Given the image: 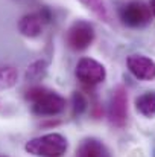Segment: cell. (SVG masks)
I'll list each match as a JSON object with an SVG mask.
<instances>
[{
  "mask_svg": "<svg viewBox=\"0 0 155 157\" xmlns=\"http://www.w3.org/2000/svg\"><path fill=\"white\" fill-rule=\"evenodd\" d=\"M68 142L59 133L44 134L26 142L24 150L26 153L37 157H61L67 153Z\"/></svg>",
  "mask_w": 155,
  "mask_h": 157,
  "instance_id": "1",
  "label": "cell"
},
{
  "mask_svg": "<svg viewBox=\"0 0 155 157\" xmlns=\"http://www.w3.org/2000/svg\"><path fill=\"white\" fill-rule=\"evenodd\" d=\"M151 17L152 12L149 9V5L138 0L129 2L120 9V20L129 28H142L151 21Z\"/></svg>",
  "mask_w": 155,
  "mask_h": 157,
  "instance_id": "2",
  "label": "cell"
},
{
  "mask_svg": "<svg viewBox=\"0 0 155 157\" xmlns=\"http://www.w3.org/2000/svg\"><path fill=\"white\" fill-rule=\"evenodd\" d=\"M75 75L82 84L96 86V84L105 81L106 70H105L103 64H101L99 61L85 56V58H81L78 61L76 69H75Z\"/></svg>",
  "mask_w": 155,
  "mask_h": 157,
  "instance_id": "3",
  "label": "cell"
},
{
  "mask_svg": "<svg viewBox=\"0 0 155 157\" xmlns=\"http://www.w3.org/2000/svg\"><path fill=\"white\" fill-rule=\"evenodd\" d=\"M94 40V29L88 21L78 20L67 31V44L73 51H85Z\"/></svg>",
  "mask_w": 155,
  "mask_h": 157,
  "instance_id": "4",
  "label": "cell"
},
{
  "mask_svg": "<svg viewBox=\"0 0 155 157\" xmlns=\"http://www.w3.org/2000/svg\"><path fill=\"white\" fill-rule=\"evenodd\" d=\"M108 119L113 127L122 128L126 124L128 119V93L125 87L119 86L111 96L109 102V111H108Z\"/></svg>",
  "mask_w": 155,
  "mask_h": 157,
  "instance_id": "5",
  "label": "cell"
},
{
  "mask_svg": "<svg viewBox=\"0 0 155 157\" xmlns=\"http://www.w3.org/2000/svg\"><path fill=\"white\" fill-rule=\"evenodd\" d=\"M65 108V99L56 92L47 90L32 105V111L38 116H55Z\"/></svg>",
  "mask_w": 155,
  "mask_h": 157,
  "instance_id": "6",
  "label": "cell"
},
{
  "mask_svg": "<svg viewBox=\"0 0 155 157\" xmlns=\"http://www.w3.org/2000/svg\"><path fill=\"white\" fill-rule=\"evenodd\" d=\"M129 72L142 81L155 79V63L145 55H129L126 59Z\"/></svg>",
  "mask_w": 155,
  "mask_h": 157,
  "instance_id": "7",
  "label": "cell"
},
{
  "mask_svg": "<svg viewBox=\"0 0 155 157\" xmlns=\"http://www.w3.org/2000/svg\"><path fill=\"white\" fill-rule=\"evenodd\" d=\"M44 23L46 21L43 20L40 12H31V14H26L20 18L18 31L21 32V35H24L28 38H37L41 35Z\"/></svg>",
  "mask_w": 155,
  "mask_h": 157,
  "instance_id": "8",
  "label": "cell"
},
{
  "mask_svg": "<svg viewBox=\"0 0 155 157\" xmlns=\"http://www.w3.org/2000/svg\"><path fill=\"white\" fill-rule=\"evenodd\" d=\"M76 157H109L108 156V151L105 148L101 140L98 139H84L78 150H76Z\"/></svg>",
  "mask_w": 155,
  "mask_h": 157,
  "instance_id": "9",
  "label": "cell"
},
{
  "mask_svg": "<svg viewBox=\"0 0 155 157\" xmlns=\"http://www.w3.org/2000/svg\"><path fill=\"white\" fill-rule=\"evenodd\" d=\"M135 108L145 117H155V92H146L135 99Z\"/></svg>",
  "mask_w": 155,
  "mask_h": 157,
  "instance_id": "10",
  "label": "cell"
},
{
  "mask_svg": "<svg viewBox=\"0 0 155 157\" xmlns=\"http://www.w3.org/2000/svg\"><path fill=\"white\" fill-rule=\"evenodd\" d=\"M18 81V72L12 66H0V89H11Z\"/></svg>",
  "mask_w": 155,
  "mask_h": 157,
  "instance_id": "11",
  "label": "cell"
},
{
  "mask_svg": "<svg viewBox=\"0 0 155 157\" xmlns=\"http://www.w3.org/2000/svg\"><path fill=\"white\" fill-rule=\"evenodd\" d=\"M87 9H90L96 17H99L103 21H109V12L103 0H79Z\"/></svg>",
  "mask_w": 155,
  "mask_h": 157,
  "instance_id": "12",
  "label": "cell"
},
{
  "mask_svg": "<svg viewBox=\"0 0 155 157\" xmlns=\"http://www.w3.org/2000/svg\"><path fill=\"white\" fill-rule=\"evenodd\" d=\"M46 72H47V64L46 61L40 59V61H35L32 63L28 70H26V79L28 81H40L46 76Z\"/></svg>",
  "mask_w": 155,
  "mask_h": 157,
  "instance_id": "13",
  "label": "cell"
},
{
  "mask_svg": "<svg viewBox=\"0 0 155 157\" xmlns=\"http://www.w3.org/2000/svg\"><path fill=\"white\" fill-rule=\"evenodd\" d=\"M72 104H73V114L79 116L87 110V99L84 98V95L81 92H75L72 96Z\"/></svg>",
  "mask_w": 155,
  "mask_h": 157,
  "instance_id": "14",
  "label": "cell"
},
{
  "mask_svg": "<svg viewBox=\"0 0 155 157\" xmlns=\"http://www.w3.org/2000/svg\"><path fill=\"white\" fill-rule=\"evenodd\" d=\"M46 92H47V89H44V87H32V89H29V90L26 92V99L34 104V102L38 101Z\"/></svg>",
  "mask_w": 155,
  "mask_h": 157,
  "instance_id": "15",
  "label": "cell"
},
{
  "mask_svg": "<svg viewBox=\"0 0 155 157\" xmlns=\"http://www.w3.org/2000/svg\"><path fill=\"white\" fill-rule=\"evenodd\" d=\"M149 9H151L152 15L155 17V0H151V2H149Z\"/></svg>",
  "mask_w": 155,
  "mask_h": 157,
  "instance_id": "16",
  "label": "cell"
},
{
  "mask_svg": "<svg viewBox=\"0 0 155 157\" xmlns=\"http://www.w3.org/2000/svg\"><path fill=\"white\" fill-rule=\"evenodd\" d=\"M0 157H3V156H0Z\"/></svg>",
  "mask_w": 155,
  "mask_h": 157,
  "instance_id": "17",
  "label": "cell"
}]
</instances>
